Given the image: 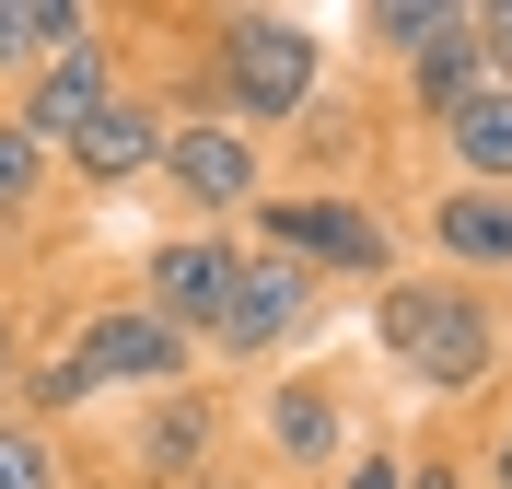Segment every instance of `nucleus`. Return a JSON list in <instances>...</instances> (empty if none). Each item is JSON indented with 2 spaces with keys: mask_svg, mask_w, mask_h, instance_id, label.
<instances>
[{
  "mask_svg": "<svg viewBox=\"0 0 512 489\" xmlns=\"http://www.w3.org/2000/svg\"><path fill=\"white\" fill-rule=\"evenodd\" d=\"M361 361H373V385L408 396V420H478L512 385V315L478 280L396 268L361 292Z\"/></svg>",
  "mask_w": 512,
  "mask_h": 489,
  "instance_id": "f257e3e1",
  "label": "nucleus"
},
{
  "mask_svg": "<svg viewBox=\"0 0 512 489\" xmlns=\"http://www.w3.org/2000/svg\"><path fill=\"white\" fill-rule=\"evenodd\" d=\"M384 420H396V408H384L373 361L326 338V350L233 385V466H256L268 489H326L350 466V443H373Z\"/></svg>",
  "mask_w": 512,
  "mask_h": 489,
  "instance_id": "f03ea898",
  "label": "nucleus"
},
{
  "mask_svg": "<svg viewBox=\"0 0 512 489\" xmlns=\"http://www.w3.org/2000/svg\"><path fill=\"white\" fill-rule=\"evenodd\" d=\"M35 338L94 385V408H128V396H163V385L198 373V350L128 292L117 268H94V257H70V268L35 280Z\"/></svg>",
  "mask_w": 512,
  "mask_h": 489,
  "instance_id": "7ed1b4c3",
  "label": "nucleus"
},
{
  "mask_svg": "<svg viewBox=\"0 0 512 489\" xmlns=\"http://www.w3.org/2000/svg\"><path fill=\"white\" fill-rule=\"evenodd\" d=\"M233 233H245V245H268V257H291L303 280H326L338 303L408 268L396 198H361V187H268V198H256Z\"/></svg>",
  "mask_w": 512,
  "mask_h": 489,
  "instance_id": "20e7f679",
  "label": "nucleus"
},
{
  "mask_svg": "<svg viewBox=\"0 0 512 489\" xmlns=\"http://www.w3.org/2000/svg\"><path fill=\"white\" fill-rule=\"evenodd\" d=\"M268 187H361V198H396V187H408V129H396L384 82L338 70V82L268 140Z\"/></svg>",
  "mask_w": 512,
  "mask_h": 489,
  "instance_id": "39448f33",
  "label": "nucleus"
},
{
  "mask_svg": "<svg viewBox=\"0 0 512 489\" xmlns=\"http://www.w3.org/2000/svg\"><path fill=\"white\" fill-rule=\"evenodd\" d=\"M326 326H338V292H326V280H303L291 257H268V245H245V257H233L222 315H210V338H198V373L256 385V373H280V361L326 350Z\"/></svg>",
  "mask_w": 512,
  "mask_h": 489,
  "instance_id": "423d86ee",
  "label": "nucleus"
},
{
  "mask_svg": "<svg viewBox=\"0 0 512 489\" xmlns=\"http://www.w3.org/2000/svg\"><path fill=\"white\" fill-rule=\"evenodd\" d=\"M256 198H268V140L222 129V117H187V129H163L140 210H152V233H233Z\"/></svg>",
  "mask_w": 512,
  "mask_h": 489,
  "instance_id": "0eeeda50",
  "label": "nucleus"
},
{
  "mask_svg": "<svg viewBox=\"0 0 512 489\" xmlns=\"http://www.w3.org/2000/svg\"><path fill=\"white\" fill-rule=\"evenodd\" d=\"M396 233H408V268H443V280H512V187H454V175H408L396 187Z\"/></svg>",
  "mask_w": 512,
  "mask_h": 489,
  "instance_id": "6e6552de",
  "label": "nucleus"
},
{
  "mask_svg": "<svg viewBox=\"0 0 512 489\" xmlns=\"http://www.w3.org/2000/svg\"><path fill=\"white\" fill-rule=\"evenodd\" d=\"M117 94H128V47H117V12H105V24L82 35V47H59V59H35L24 82H12V94H0V117H12V129H24L35 152L59 163V152H70L82 129H94V117H105Z\"/></svg>",
  "mask_w": 512,
  "mask_h": 489,
  "instance_id": "1a4fd4ad",
  "label": "nucleus"
},
{
  "mask_svg": "<svg viewBox=\"0 0 512 489\" xmlns=\"http://www.w3.org/2000/svg\"><path fill=\"white\" fill-rule=\"evenodd\" d=\"M233 257H245V233H140V245L117 257V280L198 350L210 315H222V292H233Z\"/></svg>",
  "mask_w": 512,
  "mask_h": 489,
  "instance_id": "9d476101",
  "label": "nucleus"
},
{
  "mask_svg": "<svg viewBox=\"0 0 512 489\" xmlns=\"http://www.w3.org/2000/svg\"><path fill=\"white\" fill-rule=\"evenodd\" d=\"M163 129H175V117H163L152 94H117V105L94 117V129H82V140L59 152V198L82 210V222H94V210H117V198H140V187H152V152H163Z\"/></svg>",
  "mask_w": 512,
  "mask_h": 489,
  "instance_id": "9b49d317",
  "label": "nucleus"
},
{
  "mask_svg": "<svg viewBox=\"0 0 512 489\" xmlns=\"http://www.w3.org/2000/svg\"><path fill=\"white\" fill-rule=\"evenodd\" d=\"M408 175H454V187H512V82H478L443 129L408 152Z\"/></svg>",
  "mask_w": 512,
  "mask_h": 489,
  "instance_id": "f8f14e48",
  "label": "nucleus"
},
{
  "mask_svg": "<svg viewBox=\"0 0 512 489\" xmlns=\"http://www.w3.org/2000/svg\"><path fill=\"white\" fill-rule=\"evenodd\" d=\"M478 82H489V59H478V12H454V35H443V47H419V59L396 70V82H384V105H396V129H408V152H419L431 129H443L454 105L478 94Z\"/></svg>",
  "mask_w": 512,
  "mask_h": 489,
  "instance_id": "ddd939ff",
  "label": "nucleus"
},
{
  "mask_svg": "<svg viewBox=\"0 0 512 489\" xmlns=\"http://www.w3.org/2000/svg\"><path fill=\"white\" fill-rule=\"evenodd\" d=\"M454 12H466V0H361L350 24H338V70L396 82L419 47H443V35H454Z\"/></svg>",
  "mask_w": 512,
  "mask_h": 489,
  "instance_id": "4468645a",
  "label": "nucleus"
},
{
  "mask_svg": "<svg viewBox=\"0 0 512 489\" xmlns=\"http://www.w3.org/2000/svg\"><path fill=\"white\" fill-rule=\"evenodd\" d=\"M396 489H478V420H396Z\"/></svg>",
  "mask_w": 512,
  "mask_h": 489,
  "instance_id": "2eb2a0df",
  "label": "nucleus"
},
{
  "mask_svg": "<svg viewBox=\"0 0 512 489\" xmlns=\"http://www.w3.org/2000/svg\"><path fill=\"white\" fill-rule=\"evenodd\" d=\"M0 489H70V443L24 408H0Z\"/></svg>",
  "mask_w": 512,
  "mask_h": 489,
  "instance_id": "dca6fc26",
  "label": "nucleus"
},
{
  "mask_svg": "<svg viewBox=\"0 0 512 489\" xmlns=\"http://www.w3.org/2000/svg\"><path fill=\"white\" fill-rule=\"evenodd\" d=\"M24 350H35V268L0 257V408H12V373H24Z\"/></svg>",
  "mask_w": 512,
  "mask_h": 489,
  "instance_id": "f3484780",
  "label": "nucleus"
},
{
  "mask_svg": "<svg viewBox=\"0 0 512 489\" xmlns=\"http://www.w3.org/2000/svg\"><path fill=\"white\" fill-rule=\"evenodd\" d=\"M478 489H512V385L478 408Z\"/></svg>",
  "mask_w": 512,
  "mask_h": 489,
  "instance_id": "a211bd4d",
  "label": "nucleus"
},
{
  "mask_svg": "<svg viewBox=\"0 0 512 489\" xmlns=\"http://www.w3.org/2000/svg\"><path fill=\"white\" fill-rule=\"evenodd\" d=\"M326 489H396V420H384L373 443H350V466H338Z\"/></svg>",
  "mask_w": 512,
  "mask_h": 489,
  "instance_id": "6ab92c4d",
  "label": "nucleus"
},
{
  "mask_svg": "<svg viewBox=\"0 0 512 489\" xmlns=\"http://www.w3.org/2000/svg\"><path fill=\"white\" fill-rule=\"evenodd\" d=\"M478 12V59H489V82H512V0H466Z\"/></svg>",
  "mask_w": 512,
  "mask_h": 489,
  "instance_id": "aec40b11",
  "label": "nucleus"
},
{
  "mask_svg": "<svg viewBox=\"0 0 512 489\" xmlns=\"http://www.w3.org/2000/svg\"><path fill=\"white\" fill-rule=\"evenodd\" d=\"M198 489H268V478H256V466H222V478H198Z\"/></svg>",
  "mask_w": 512,
  "mask_h": 489,
  "instance_id": "412c9836",
  "label": "nucleus"
},
{
  "mask_svg": "<svg viewBox=\"0 0 512 489\" xmlns=\"http://www.w3.org/2000/svg\"><path fill=\"white\" fill-rule=\"evenodd\" d=\"M501 315H512V280H501Z\"/></svg>",
  "mask_w": 512,
  "mask_h": 489,
  "instance_id": "4be33fe9",
  "label": "nucleus"
}]
</instances>
